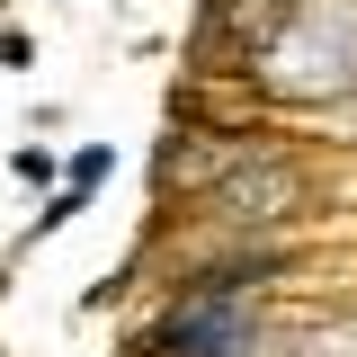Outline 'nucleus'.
<instances>
[{
	"label": "nucleus",
	"instance_id": "obj_1",
	"mask_svg": "<svg viewBox=\"0 0 357 357\" xmlns=\"http://www.w3.org/2000/svg\"><path fill=\"white\" fill-rule=\"evenodd\" d=\"M161 340H170V357H241L250 340H259V321H250L241 304H178Z\"/></svg>",
	"mask_w": 357,
	"mask_h": 357
},
{
	"label": "nucleus",
	"instance_id": "obj_2",
	"mask_svg": "<svg viewBox=\"0 0 357 357\" xmlns=\"http://www.w3.org/2000/svg\"><path fill=\"white\" fill-rule=\"evenodd\" d=\"M116 170V161H107V143H98V152H81V161H72V170H63V197H54V215L45 223H63V215H81L89 197H98V178Z\"/></svg>",
	"mask_w": 357,
	"mask_h": 357
},
{
	"label": "nucleus",
	"instance_id": "obj_3",
	"mask_svg": "<svg viewBox=\"0 0 357 357\" xmlns=\"http://www.w3.org/2000/svg\"><path fill=\"white\" fill-rule=\"evenodd\" d=\"M18 178H27V188H54V178H63V170H54L45 152H18Z\"/></svg>",
	"mask_w": 357,
	"mask_h": 357
}]
</instances>
